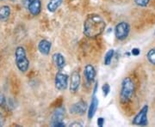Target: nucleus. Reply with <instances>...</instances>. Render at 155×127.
Segmentation results:
<instances>
[{"mask_svg": "<svg viewBox=\"0 0 155 127\" xmlns=\"http://www.w3.org/2000/svg\"><path fill=\"white\" fill-rule=\"evenodd\" d=\"M107 23L105 20L98 14H91L84 22V34L91 39L100 36L105 30Z\"/></svg>", "mask_w": 155, "mask_h": 127, "instance_id": "nucleus-1", "label": "nucleus"}, {"mask_svg": "<svg viewBox=\"0 0 155 127\" xmlns=\"http://www.w3.org/2000/svg\"><path fill=\"white\" fill-rule=\"evenodd\" d=\"M135 90V86L133 80L130 78H125L121 83V90H120V101L122 104H127L129 102Z\"/></svg>", "mask_w": 155, "mask_h": 127, "instance_id": "nucleus-2", "label": "nucleus"}, {"mask_svg": "<svg viewBox=\"0 0 155 127\" xmlns=\"http://www.w3.org/2000/svg\"><path fill=\"white\" fill-rule=\"evenodd\" d=\"M15 63L18 71L22 73H26L29 68V60L27 57L26 50L23 46H17L15 50Z\"/></svg>", "mask_w": 155, "mask_h": 127, "instance_id": "nucleus-3", "label": "nucleus"}, {"mask_svg": "<svg viewBox=\"0 0 155 127\" xmlns=\"http://www.w3.org/2000/svg\"><path fill=\"white\" fill-rule=\"evenodd\" d=\"M130 33V26L127 22H121L115 27V36L118 40H124Z\"/></svg>", "mask_w": 155, "mask_h": 127, "instance_id": "nucleus-4", "label": "nucleus"}, {"mask_svg": "<svg viewBox=\"0 0 155 127\" xmlns=\"http://www.w3.org/2000/svg\"><path fill=\"white\" fill-rule=\"evenodd\" d=\"M147 113H148V106L145 105L138 113L134 116L132 120V124L134 125L140 126H146L148 125L147 120Z\"/></svg>", "mask_w": 155, "mask_h": 127, "instance_id": "nucleus-5", "label": "nucleus"}, {"mask_svg": "<svg viewBox=\"0 0 155 127\" xmlns=\"http://www.w3.org/2000/svg\"><path fill=\"white\" fill-rule=\"evenodd\" d=\"M54 85L55 88L60 91L66 90L69 85V76L66 73H62L61 71L57 72L54 79Z\"/></svg>", "mask_w": 155, "mask_h": 127, "instance_id": "nucleus-6", "label": "nucleus"}, {"mask_svg": "<svg viewBox=\"0 0 155 127\" xmlns=\"http://www.w3.org/2000/svg\"><path fill=\"white\" fill-rule=\"evenodd\" d=\"M81 83V76L79 72L74 71L72 72L70 77V82H69V90L71 93H76Z\"/></svg>", "mask_w": 155, "mask_h": 127, "instance_id": "nucleus-7", "label": "nucleus"}, {"mask_svg": "<svg viewBox=\"0 0 155 127\" xmlns=\"http://www.w3.org/2000/svg\"><path fill=\"white\" fill-rule=\"evenodd\" d=\"M88 108L87 103L84 100H79L76 103H74L70 108V113L76 114V115H83Z\"/></svg>", "mask_w": 155, "mask_h": 127, "instance_id": "nucleus-8", "label": "nucleus"}, {"mask_svg": "<svg viewBox=\"0 0 155 127\" xmlns=\"http://www.w3.org/2000/svg\"><path fill=\"white\" fill-rule=\"evenodd\" d=\"M28 12L33 16V17H37L40 15L41 11V0H32L29 4L28 7Z\"/></svg>", "mask_w": 155, "mask_h": 127, "instance_id": "nucleus-9", "label": "nucleus"}, {"mask_svg": "<svg viewBox=\"0 0 155 127\" xmlns=\"http://www.w3.org/2000/svg\"><path fill=\"white\" fill-rule=\"evenodd\" d=\"M84 78H85V80L87 81V83H91L96 78V70L93 67L92 65H86L85 67H84Z\"/></svg>", "mask_w": 155, "mask_h": 127, "instance_id": "nucleus-10", "label": "nucleus"}, {"mask_svg": "<svg viewBox=\"0 0 155 127\" xmlns=\"http://www.w3.org/2000/svg\"><path fill=\"white\" fill-rule=\"evenodd\" d=\"M52 59L53 62L60 71L64 69L66 66V59H65V57L61 54V52H55L54 53L52 56Z\"/></svg>", "mask_w": 155, "mask_h": 127, "instance_id": "nucleus-11", "label": "nucleus"}, {"mask_svg": "<svg viewBox=\"0 0 155 127\" xmlns=\"http://www.w3.org/2000/svg\"><path fill=\"white\" fill-rule=\"evenodd\" d=\"M52 48V43L48 40H41L38 43L39 52L43 55H48Z\"/></svg>", "mask_w": 155, "mask_h": 127, "instance_id": "nucleus-12", "label": "nucleus"}, {"mask_svg": "<svg viewBox=\"0 0 155 127\" xmlns=\"http://www.w3.org/2000/svg\"><path fill=\"white\" fill-rule=\"evenodd\" d=\"M98 99L93 95L92 99H91V104L88 107V113H87V116H88L89 119H91L93 117L95 116L96 113H97V110L98 108Z\"/></svg>", "mask_w": 155, "mask_h": 127, "instance_id": "nucleus-13", "label": "nucleus"}, {"mask_svg": "<svg viewBox=\"0 0 155 127\" xmlns=\"http://www.w3.org/2000/svg\"><path fill=\"white\" fill-rule=\"evenodd\" d=\"M65 118V108L63 107H60L54 112V113L52 116V119H51V125L53 126L54 124L58 123V122L63 121V119Z\"/></svg>", "mask_w": 155, "mask_h": 127, "instance_id": "nucleus-14", "label": "nucleus"}, {"mask_svg": "<svg viewBox=\"0 0 155 127\" xmlns=\"http://www.w3.org/2000/svg\"><path fill=\"white\" fill-rule=\"evenodd\" d=\"M11 14V9L9 5H2L0 7V22L7 21Z\"/></svg>", "mask_w": 155, "mask_h": 127, "instance_id": "nucleus-15", "label": "nucleus"}, {"mask_svg": "<svg viewBox=\"0 0 155 127\" xmlns=\"http://www.w3.org/2000/svg\"><path fill=\"white\" fill-rule=\"evenodd\" d=\"M63 0H49L48 5H47V9L48 11L51 12V13H54L59 8L60 6L61 5Z\"/></svg>", "mask_w": 155, "mask_h": 127, "instance_id": "nucleus-16", "label": "nucleus"}, {"mask_svg": "<svg viewBox=\"0 0 155 127\" xmlns=\"http://www.w3.org/2000/svg\"><path fill=\"white\" fill-rule=\"evenodd\" d=\"M114 55H115V51L113 49L109 50L107 52H106L105 56H104V65H110L111 63V61L113 59V58H114Z\"/></svg>", "mask_w": 155, "mask_h": 127, "instance_id": "nucleus-17", "label": "nucleus"}, {"mask_svg": "<svg viewBox=\"0 0 155 127\" xmlns=\"http://www.w3.org/2000/svg\"><path fill=\"white\" fill-rule=\"evenodd\" d=\"M147 59L151 65H155V48L150 49L147 53Z\"/></svg>", "mask_w": 155, "mask_h": 127, "instance_id": "nucleus-18", "label": "nucleus"}, {"mask_svg": "<svg viewBox=\"0 0 155 127\" xmlns=\"http://www.w3.org/2000/svg\"><path fill=\"white\" fill-rule=\"evenodd\" d=\"M134 4L140 7H146L149 4L150 0H134Z\"/></svg>", "mask_w": 155, "mask_h": 127, "instance_id": "nucleus-19", "label": "nucleus"}, {"mask_svg": "<svg viewBox=\"0 0 155 127\" xmlns=\"http://www.w3.org/2000/svg\"><path fill=\"white\" fill-rule=\"evenodd\" d=\"M102 90H103L104 96L106 97V96H108V94H109L110 91V86L108 83H105V84H104V85H103V87H102Z\"/></svg>", "mask_w": 155, "mask_h": 127, "instance_id": "nucleus-20", "label": "nucleus"}, {"mask_svg": "<svg viewBox=\"0 0 155 127\" xmlns=\"http://www.w3.org/2000/svg\"><path fill=\"white\" fill-rule=\"evenodd\" d=\"M5 101H6L5 95L4 94V93H2V92L0 91V106H2L5 105Z\"/></svg>", "mask_w": 155, "mask_h": 127, "instance_id": "nucleus-21", "label": "nucleus"}, {"mask_svg": "<svg viewBox=\"0 0 155 127\" xmlns=\"http://www.w3.org/2000/svg\"><path fill=\"white\" fill-rule=\"evenodd\" d=\"M97 125H98V126L103 127L104 126V118H102V117H100V118L97 119Z\"/></svg>", "mask_w": 155, "mask_h": 127, "instance_id": "nucleus-22", "label": "nucleus"}, {"mask_svg": "<svg viewBox=\"0 0 155 127\" xmlns=\"http://www.w3.org/2000/svg\"><path fill=\"white\" fill-rule=\"evenodd\" d=\"M131 53L133 54L134 56H138L140 55V51L138 48H133V49L131 50Z\"/></svg>", "mask_w": 155, "mask_h": 127, "instance_id": "nucleus-23", "label": "nucleus"}, {"mask_svg": "<svg viewBox=\"0 0 155 127\" xmlns=\"http://www.w3.org/2000/svg\"><path fill=\"white\" fill-rule=\"evenodd\" d=\"M5 119L2 114V113H0V127L3 126L5 125Z\"/></svg>", "mask_w": 155, "mask_h": 127, "instance_id": "nucleus-24", "label": "nucleus"}, {"mask_svg": "<svg viewBox=\"0 0 155 127\" xmlns=\"http://www.w3.org/2000/svg\"><path fill=\"white\" fill-rule=\"evenodd\" d=\"M70 126H83V124L79 122H73L72 124H70Z\"/></svg>", "mask_w": 155, "mask_h": 127, "instance_id": "nucleus-25", "label": "nucleus"}, {"mask_svg": "<svg viewBox=\"0 0 155 127\" xmlns=\"http://www.w3.org/2000/svg\"><path fill=\"white\" fill-rule=\"evenodd\" d=\"M31 1H32V0H22V5L27 8L28 5V4H29Z\"/></svg>", "mask_w": 155, "mask_h": 127, "instance_id": "nucleus-26", "label": "nucleus"}, {"mask_svg": "<svg viewBox=\"0 0 155 127\" xmlns=\"http://www.w3.org/2000/svg\"><path fill=\"white\" fill-rule=\"evenodd\" d=\"M2 1H5V0H0V2H2Z\"/></svg>", "mask_w": 155, "mask_h": 127, "instance_id": "nucleus-27", "label": "nucleus"}]
</instances>
